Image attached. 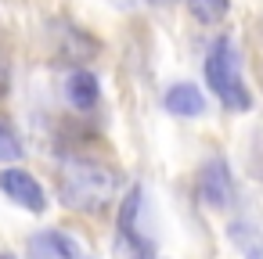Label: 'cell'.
Returning a JSON list of instances; mask_svg holds the SVG:
<instances>
[{"mask_svg":"<svg viewBox=\"0 0 263 259\" xmlns=\"http://www.w3.org/2000/svg\"><path fill=\"white\" fill-rule=\"evenodd\" d=\"M58 194L76 212H101L116 198V173L98 158L69 155V158H62Z\"/></svg>","mask_w":263,"mask_h":259,"instance_id":"6da1fadb","label":"cell"},{"mask_svg":"<svg viewBox=\"0 0 263 259\" xmlns=\"http://www.w3.org/2000/svg\"><path fill=\"white\" fill-rule=\"evenodd\" d=\"M202 72H205V87L220 97L223 108H231V112H245V108L252 105V97H249V90H245V83H241L238 47H234L231 36H220V40L209 47Z\"/></svg>","mask_w":263,"mask_h":259,"instance_id":"7a4b0ae2","label":"cell"},{"mask_svg":"<svg viewBox=\"0 0 263 259\" xmlns=\"http://www.w3.org/2000/svg\"><path fill=\"white\" fill-rule=\"evenodd\" d=\"M137 209H141V187H134L119 205V230H116V255L119 259H152V248L137 230Z\"/></svg>","mask_w":263,"mask_h":259,"instance_id":"3957f363","label":"cell"},{"mask_svg":"<svg viewBox=\"0 0 263 259\" xmlns=\"http://www.w3.org/2000/svg\"><path fill=\"white\" fill-rule=\"evenodd\" d=\"M0 191H4L15 205L29 209V212H44L47 209V194L40 187V180L26 169H15V166H4L0 169Z\"/></svg>","mask_w":263,"mask_h":259,"instance_id":"277c9868","label":"cell"},{"mask_svg":"<svg viewBox=\"0 0 263 259\" xmlns=\"http://www.w3.org/2000/svg\"><path fill=\"white\" fill-rule=\"evenodd\" d=\"M198 198L209 209H227L231 205L234 184H231V173H227V162L223 158H213V162L202 166V173H198Z\"/></svg>","mask_w":263,"mask_h":259,"instance_id":"5b68a950","label":"cell"},{"mask_svg":"<svg viewBox=\"0 0 263 259\" xmlns=\"http://www.w3.org/2000/svg\"><path fill=\"white\" fill-rule=\"evenodd\" d=\"M29 252L33 259H80V245L76 237L62 234V230H40L29 237Z\"/></svg>","mask_w":263,"mask_h":259,"instance_id":"8992f818","label":"cell"},{"mask_svg":"<svg viewBox=\"0 0 263 259\" xmlns=\"http://www.w3.org/2000/svg\"><path fill=\"white\" fill-rule=\"evenodd\" d=\"M162 105H166V112L177 115V119H195V115L205 112V97H202V90L191 87V83H173V87L166 90Z\"/></svg>","mask_w":263,"mask_h":259,"instance_id":"52a82bcc","label":"cell"},{"mask_svg":"<svg viewBox=\"0 0 263 259\" xmlns=\"http://www.w3.org/2000/svg\"><path fill=\"white\" fill-rule=\"evenodd\" d=\"M65 97H69V105H72V108H80V112H90V108L98 105V97H101V90H98V79H94L87 69H76V72H69V79H65Z\"/></svg>","mask_w":263,"mask_h":259,"instance_id":"ba28073f","label":"cell"},{"mask_svg":"<svg viewBox=\"0 0 263 259\" xmlns=\"http://www.w3.org/2000/svg\"><path fill=\"white\" fill-rule=\"evenodd\" d=\"M187 11H191L195 22H202V26H216V22L227 18L231 0H187Z\"/></svg>","mask_w":263,"mask_h":259,"instance_id":"9c48e42d","label":"cell"},{"mask_svg":"<svg viewBox=\"0 0 263 259\" xmlns=\"http://www.w3.org/2000/svg\"><path fill=\"white\" fill-rule=\"evenodd\" d=\"M231 237L241 245V252H245V259H263V234H256L252 227H231Z\"/></svg>","mask_w":263,"mask_h":259,"instance_id":"30bf717a","label":"cell"},{"mask_svg":"<svg viewBox=\"0 0 263 259\" xmlns=\"http://www.w3.org/2000/svg\"><path fill=\"white\" fill-rule=\"evenodd\" d=\"M15 158H22V144L11 126L0 123V162H15Z\"/></svg>","mask_w":263,"mask_h":259,"instance_id":"8fae6325","label":"cell"},{"mask_svg":"<svg viewBox=\"0 0 263 259\" xmlns=\"http://www.w3.org/2000/svg\"><path fill=\"white\" fill-rule=\"evenodd\" d=\"M8 83H11V72H8V62H0V97L8 94Z\"/></svg>","mask_w":263,"mask_h":259,"instance_id":"7c38bea8","label":"cell"},{"mask_svg":"<svg viewBox=\"0 0 263 259\" xmlns=\"http://www.w3.org/2000/svg\"><path fill=\"white\" fill-rule=\"evenodd\" d=\"M148 4H173V0H148Z\"/></svg>","mask_w":263,"mask_h":259,"instance_id":"4fadbf2b","label":"cell"},{"mask_svg":"<svg viewBox=\"0 0 263 259\" xmlns=\"http://www.w3.org/2000/svg\"><path fill=\"white\" fill-rule=\"evenodd\" d=\"M0 259H15V255H8V252H0Z\"/></svg>","mask_w":263,"mask_h":259,"instance_id":"5bb4252c","label":"cell"}]
</instances>
